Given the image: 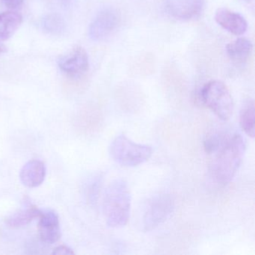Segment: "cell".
Returning a JSON list of instances; mask_svg holds the SVG:
<instances>
[{
	"label": "cell",
	"mask_w": 255,
	"mask_h": 255,
	"mask_svg": "<svg viewBox=\"0 0 255 255\" xmlns=\"http://www.w3.org/2000/svg\"><path fill=\"white\" fill-rule=\"evenodd\" d=\"M245 150L246 144L240 134H228L213 153L215 156L210 166V172L217 183L225 185L233 180L241 165Z\"/></svg>",
	"instance_id": "1"
},
{
	"label": "cell",
	"mask_w": 255,
	"mask_h": 255,
	"mask_svg": "<svg viewBox=\"0 0 255 255\" xmlns=\"http://www.w3.org/2000/svg\"><path fill=\"white\" fill-rule=\"evenodd\" d=\"M103 209L107 225L120 228L128 224L130 215L131 195L128 183L117 179L106 189Z\"/></svg>",
	"instance_id": "2"
},
{
	"label": "cell",
	"mask_w": 255,
	"mask_h": 255,
	"mask_svg": "<svg viewBox=\"0 0 255 255\" xmlns=\"http://www.w3.org/2000/svg\"><path fill=\"white\" fill-rule=\"evenodd\" d=\"M110 154L122 166L135 167L151 157L153 148L147 144L134 142L125 135H119L110 144Z\"/></svg>",
	"instance_id": "3"
},
{
	"label": "cell",
	"mask_w": 255,
	"mask_h": 255,
	"mask_svg": "<svg viewBox=\"0 0 255 255\" xmlns=\"http://www.w3.org/2000/svg\"><path fill=\"white\" fill-rule=\"evenodd\" d=\"M203 103L219 119L227 121L234 113V101L226 85L219 80H212L201 89Z\"/></svg>",
	"instance_id": "4"
},
{
	"label": "cell",
	"mask_w": 255,
	"mask_h": 255,
	"mask_svg": "<svg viewBox=\"0 0 255 255\" xmlns=\"http://www.w3.org/2000/svg\"><path fill=\"white\" fill-rule=\"evenodd\" d=\"M175 207L174 198L169 194L153 195L144 205L141 216V226L145 232L153 231L165 222Z\"/></svg>",
	"instance_id": "5"
},
{
	"label": "cell",
	"mask_w": 255,
	"mask_h": 255,
	"mask_svg": "<svg viewBox=\"0 0 255 255\" xmlns=\"http://www.w3.org/2000/svg\"><path fill=\"white\" fill-rule=\"evenodd\" d=\"M121 14L114 7H106L95 16L89 28V35L94 41L107 39L120 26Z\"/></svg>",
	"instance_id": "6"
},
{
	"label": "cell",
	"mask_w": 255,
	"mask_h": 255,
	"mask_svg": "<svg viewBox=\"0 0 255 255\" xmlns=\"http://www.w3.org/2000/svg\"><path fill=\"white\" fill-rule=\"evenodd\" d=\"M204 6V0H166L167 14L177 20L189 21L199 17Z\"/></svg>",
	"instance_id": "7"
},
{
	"label": "cell",
	"mask_w": 255,
	"mask_h": 255,
	"mask_svg": "<svg viewBox=\"0 0 255 255\" xmlns=\"http://www.w3.org/2000/svg\"><path fill=\"white\" fill-rule=\"evenodd\" d=\"M59 68L71 77H80L87 72L89 68V56L83 47L78 46L59 59Z\"/></svg>",
	"instance_id": "8"
},
{
	"label": "cell",
	"mask_w": 255,
	"mask_h": 255,
	"mask_svg": "<svg viewBox=\"0 0 255 255\" xmlns=\"http://www.w3.org/2000/svg\"><path fill=\"white\" fill-rule=\"evenodd\" d=\"M38 222V234L43 242L53 244L60 239L61 229L59 216L51 210L41 212Z\"/></svg>",
	"instance_id": "9"
},
{
	"label": "cell",
	"mask_w": 255,
	"mask_h": 255,
	"mask_svg": "<svg viewBox=\"0 0 255 255\" xmlns=\"http://www.w3.org/2000/svg\"><path fill=\"white\" fill-rule=\"evenodd\" d=\"M215 20L219 26L233 35H243L248 29L246 19L241 14L228 8H219L215 14Z\"/></svg>",
	"instance_id": "10"
},
{
	"label": "cell",
	"mask_w": 255,
	"mask_h": 255,
	"mask_svg": "<svg viewBox=\"0 0 255 255\" xmlns=\"http://www.w3.org/2000/svg\"><path fill=\"white\" fill-rule=\"evenodd\" d=\"M46 172V166L42 161L32 159L26 162L20 170V181L26 187H38L44 181Z\"/></svg>",
	"instance_id": "11"
},
{
	"label": "cell",
	"mask_w": 255,
	"mask_h": 255,
	"mask_svg": "<svg viewBox=\"0 0 255 255\" xmlns=\"http://www.w3.org/2000/svg\"><path fill=\"white\" fill-rule=\"evenodd\" d=\"M253 50V44L247 38H240L226 46V53L233 62L243 64L249 59Z\"/></svg>",
	"instance_id": "12"
},
{
	"label": "cell",
	"mask_w": 255,
	"mask_h": 255,
	"mask_svg": "<svg viewBox=\"0 0 255 255\" xmlns=\"http://www.w3.org/2000/svg\"><path fill=\"white\" fill-rule=\"evenodd\" d=\"M23 22L21 14L9 11L0 14V41H6L14 35Z\"/></svg>",
	"instance_id": "13"
},
{
	"label": "cell",
	"mask_w": 255,
	"mask_h": 255,
	"mask_svg": "<svg viewBox=\"0 0 255 255\" xmlns=\"http://www.w3.org/2000/svg\"><path fill=\"white\" fill-rule=\"evenodd\" d=\"M41 210L35 206H26L25 208L17 210L5 219V224L10 228H21L30 223L34 219L39 218Z\"/></svg>",
	"instance_id": "14"
},
{
	"label": "cell",
	"mask_w": 255,
	"mask_h": 255,
	"mask_svg": "<svg viewBox=\"0 0 255 255\" xmlns=\"http://www.w3.org/2000/svg\"><path fill=\"white\" fill-rule=\"evenodd\" d=\"M255 102L249 100L242 107L240 115V126L249 136L255 137Z\"/></svg>",
	"instance_id": "15"
},
{
	"label": "cell",
	"mask_w": 255,
	"mask_h": 255,
	"mask_svg": "<svg viewBox=\"0 0 255 255\" xmlns=\"http://www.w3.org/2000/svg\"><path fill=\"white\" fill-rule=\"evenodd\" d=\"M42 28L47 33L61 35L65 30V20L59 14H50L43 19Z\"/></svg>",
	"instance_id": "16"
},
{
	"label": "cell",
	"mask_w": 255,
	"mask_h": 255,
	"mask_svg": "<svg viewBox=\"0 0 255 255\" xmlns=\"http://www.w3.org/2000/svg\"><path fill=\"white\" fill-rule=\"evenodd\" d=\"M228 134L222 132H215L209 134L204 141V149L209 154H213L223 142Z\"/></svg>",
	"instance_id": "17"
},
{
	"label": "cell",
	"mask_w": 255,
	"mask_h": 255,
	"mask_svg": "<svg viewBox=\"0 0 255 255\" xmlns=\"http://www.w3.org/2000/svg\"><path fill=\"white\" fill-rule=\"evenodd\" d=\"M2 2L9 9L15 10L23 5V0H2Z\"/></svg>",
	"instance_id": "18"
},
{
	"label": "cell",
	"mask_w": 255,
	"mask_h": 255,
	"mask_svg": "<svg viewBox=\"0 0 255 255\" xmlns=\"http://www.w3.org/2000/svg\"><path fill=\"white\" fill-rule=\"evenodd\" d=\"M52 254L56 255H74V252L68 246H60L56 248Z\"/></svg>",
	"instance_id": "19"
},
{
	"label": "cell",
	"mask_w": 255,
	"mask_h": 255,
	"mask_svg": "<svg viewBox=\"0 0 255 255\" xmlns=\"http://www.w3.org/2000/svg\"><path fill=\"white\" fill-rule=\"evenodd\" d=\"M5 47H4L3 46L1 45V44H0V55L2 54V53H3L4 52H5Z\"/></svg>",
	"instance_id": "20"
},
{
	"label": "cell",
	"mask_w": 255,
	"mask_h": 255,
	"mask_svg": "<svg viewBox=\"0 0 255 255\" xmlns=\"http://www.w3.org/2000/svg\"><path fill=\"white\" fill-rule=\"evenodd\" d=\"M245 2H247L248 4H254L255 0H243Z\"/></svg>",
	"instance_id": "21"
}]
</instances>
